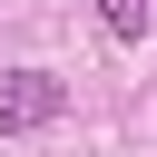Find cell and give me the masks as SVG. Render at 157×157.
<instances>
[{"instance_id":"obj_2","label":"cell","mask_w":157,"mask_h":157,"mask_svg":"<svg viewBox=\"0 0 157 157\" xmlns=\"http://www.w3.org/2000/svg\"><path fill=\"white\" fill-rule=\"evenodd\" d=\"M88 10H98L108 39H147V20H157V0H88Z\"/></svg>"},{"instance_id":"obj_1","label":"cell","mask_w":157,"mask_h":157,"mask_svg":"<svg viewBox=\"0 0 157 157\" xmlns=\"http://www.w3.org/2000/svg\"><path fill=\"white\" fill-rule=\"evenodd\" d=\"M59 108H69V78H59V69H10V78H0V137L49 128Z\"/></svg>"}]
</instances>
